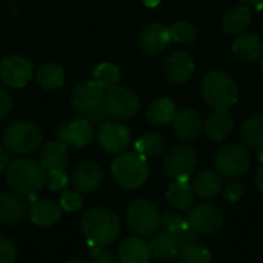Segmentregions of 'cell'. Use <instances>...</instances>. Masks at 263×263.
<instances>
[{
	"mask_svg": "<svg viewBox=\"0 0 263 263\" xmlns=\"http://www.w3.org/2000/svg\"><path fill=\"white\" fill-rule=\"evenodd\" d=\"M186 222L197 234H211L222 228L223 213L214 203H197L188 210Z\"/></svg>",
	"mask_w": 263,
	"mask_h": 263,
	"instance_id": "obj_10",
	"label": "cell"
},
{
	"mask_svg": "<svg viewBox=\"0 0 263 263\" xmlns=\"http://www.w3.org/2000/svg\"><path fill=\"white\" fill-rule=\"evenodd\" d=\"M239 2H242L243 5H247V6H256L259 2H262V0H239Z\"/></svg>",
	"mask_w": 263,
	"mask_h": 263,
	"instance_id": "obj_46",
	"label": "cell"
},
{
	"mask_svg": "<svg viewBox=\"0 0 263 263\" xmlns=\"http://www.w3.org/2000/svg\"><path fill=\"white\" fill-rule=\"evenodd\" d=\"M39 163L45 171L66 170L68 163H69V154H68L66 145L60 140L48 142L40 151Z\"/></svg>",
	"mask_w": 263,
	"mask_h": 263,
	"instance_id": "obj_21",
	"label": "cell"
},
{
	"mask_svg": "<svg viewBox=\"0 0 263 263\" xmlns=\"http://www.w3.org/2000/svg\"><path fill=\"white\" fill-rule=\"evenodd\" d=\"M68 263H89V262H86L85 259H72V260H69Z\"/></svg>",
	"mask_w": 263,
	"mask_h": 263,
	"instance_id": "obj_47",
	"label": "cell"
},
{
	"mask_svg": "<svg viewBox=\"0 0 263 263\" xmlns=\"http://www.w3.org/2000/svg\"><path fill=\"white\" fill-rule=\"evenodd\" d=\"M82 233L94 247H109L120 236V219L105 206L89 208L80 220Z\"/></svg>",
	"mask_w": 263,
	"mask_h": 263,
	"instance_id": "obj_1",
	"label": "cell"
},
{
	"mask_svg": "<svg viewBox=\"0 0 263 263\" xmlns=\"http://www.w3.org/2000/svg\"><path fill=\"white\" fill-rule=\"evenodd\" d=\"M166 199L168 203L177 210V211H185L190 210L193 206L194 202V193L193 188L188 182H180V180H174L166 191Z\"/></svg>",
	"mask_w": 263,
	"mask_h": 263,
	"instance_id": "obj_29",
	"label": "cell"
},
{
	"mask_svg": "<svg viewBox=\"0 0 263 263\" xmlns=\"http://www.w3.org/2000/svg\"><path fill=\"white\" fill-rule=\"evenodd\" d=\"M119 80H120V69L112 63H100L94 69V82H97L105 89L116 86Z\"/></svg>",
	"mask_w": 263,
	"mask_h": 263,
	"instance_id": "obj_35",
	"label": "cell"
},
{
	"mask_svg": "<svg viewBox=\"0 0 263 263\" xmlns=\"http://www.w3.org/2000/svg\"><path fill=\"white\" fill-rule=\"evenodd\" d=\"M170 34H171V40L182 43V45H190L196 40L197 37V31L194 28V25H191L190 22H177L170 28Z\"/></svg>",
	"mask_w": 263,
	"mask_h": 263,
	"instance_id": "obj_36",
	"label": "cell"
},
{
	"mask_svg": "<svg viewBox=\"0 0 263 263\" xmlns=\"http://www.w3.org/2000/svg\"><path fill=\"white\" fill-rule=\"evenodd\" d=\"M171 123L176 137H179L180 140H193L203 129V122L200 114L191 108H183L177 111Z\"/></svg>",
	"mask_w": 263,
	"mask_h": 263,
	"instance_id": "obj_18",
	"label": "cell"
},
{
	"mask_svg": "<svg viewBox=\"0 0 263 263\" xmlns=\"http://www.w3.org/2000/svg\"><path fill=\"white\" fill-rule=\"evenodd\" d=\"M103 180V170L96 162H82L72 174V183L76 191L82 194H89L96 191Z\"/></svg>",
	"mask_w": 263,
	"mask_h": 263,
	"instance_id": "obj_19",
	"label": "cell"
},
{
	"mask_svg": "<svg viewBox=\"0 0 263 263\" xmlns=\"http://www.w3.org/2000/svg\"><path fill=\"white\" fill-rule=\"evenodd\" d=\"M89 263H120V260H119V257H116L112 253H109L103 247H96L91 251Z\"/></svg>",
	"mask_w": 263,
	"mask_h": 263,
	"instance_id": "obj_41",
	"label": "cell"
},
{
	"mask_svg": "<svg viewBox=\"0 0 263 263\" xmlns=\"http://www.w3.org/2000/svg\"><path fill=\"white\" fill-rule=\"evenodd\" d=\"M233 119L228 111H214L203 125L206 136L216 142L227 140L233 131Z\"/></svg>",
	"mask_w": 263,
	"mask_h": 263,
	"instance_id": "obj_27",
	"label": "cell"
},
{
	"mask_svg": "<svg viewBox=\"0 0 263 263\" xmlns=\"http://www.w3.org/2000/svg\"><path fill=\"white\" fill-rule=\"evenodd\" d=\"M60 206L68 211V213H72V211H77L80 206H82V196L79 191H74V190H68L62 194L60 197Z\"/></svg>",
	"mask_w": 263,
	"mask_h": 263,
	"instance_id": "obj_38",
	"label": "cell"
},
{
	"mask_svg": "<svg viewBox=\"0 0 263 263\" xmlns=\"http://www.w3.org/2000/svg\"><path fill=\"white\" fill-rule=\"evenodd\" d=\"M251 22V9L247 5H240L228 11L222 18V29L225 34H242L248 29Z\"/></svg>",
	"mask_w": 263,
	"mask_h": 263,
	"instance_id": "obj_28",
	"label": "cell"
},
{
	"mask_svg": "<svg viewBox=\"0 0 263 263\" xmlns=\"http://www.w3.org/2000/svg\"><path fill=\"white\" fill-rule=\"evenodd\" d=\"M111 176L114 182L123 190H139L149 177V166L146 157L133 151L119 154L111 163Z\"/></svg>",
	"mask_w": 263,
	"mask_h": 263,
	"instance_id": "obj_4",
	"label": "cell"
},
{
	"mask_svg": "<svg viewBox=\"0 0 263 263\" xmlns=\"http://www.w3.org/2000/svg\"><path fill=\"white\" fill-rule=\"evenodd\" d=\"M28 214V200L17 193H0V222L15 225Z\"/></svg>",
	"mask_w": 263,
	"mask_h": 263,
	"instance_id": "obj_20",
	"label": "cell"
},
{
	"mask_svg": "<svg viewBox=\"0 0 263 263\" xmlns=\"http://www.w3.org/2000/svg\"><path fill=\"white\" fill-rule=\"evenodd\" d=\"M214 165L219 176L227 179H236L248 171L251 165V154L245 146L231 143L219 149L214 159Z\"/></svg>",
	"mask_w": 263,
	"mask_h": 263,
	"instance_id": "obj_8",
	"label": "cell"
},
{
	"mask_svg": "<svg viewBox=\"0 0 263 263\" xmlns=\"http://www.w3.org/2000/svg\"><path fill=\"white\" fill-rule=\"evenodd\" d=\"M242 139L251 149H262L263 148V117L253 116L248 117L242 125Z\"/></svg>",
	"mask_w": 263,
	"mask_h": 263,
	"instance_id": "obj_32",
	"label": "cell"
},
{
	"mask_svg": "<svg viewBox=\"0 0 263 263\" xmlns=\"http://www.w3.org/2000/svg\"><path fill=\"white\" fill-rule=\"evenodd\" d=\"M103 96H105V88H102L97 82L89 80V82H82L74 88L71 102L79 112L86 114L102 105Z\"/></svg>",
	"mask_w": 263,
	"mask_h": 263,
	"instance_id": "obj_14",
	"label": "cell"
},
{
	"mask_svg": "<svg viewBox=\"0 0 263 263\" xmlns=\"http://www.w3.org/2000/svg\"><path fill=\"white\" fill-rule=\"evenodd\" d=\"M256 185L259 188V191L263 194V166L257 171V176H256Z\"/></svg>",
	"mask_w": 263,
	"mask_h": 263,
	"instance_id": "obj_44",
	"label": "cell"
},
{
	"mask_svg": "<svg viewBox=\"0 0 263 263\" xmlns=\"http://www.w3.org/2000/svg\"><path fill=\"white\" fill-rule=\"evenodd\" d=\"M11 163L9 159V151L3 146H0V171H3L5 168H8V165Z\"/></svg>",
	"mask_w": 263,
	"mask_h": 263,
	"instance_id": "obj_43",
	"label": "cell"
},
{
	"mask_svg": "<svg viewBox=\"0 0 263 263\" xmlns=\"http://www.w3.org/2000/svg\"><path fill=\"white\" fill-rule=\"evenodd\" d=\"M149 250H151V256L160 262H171L173 259L177 257L180 248L177 245V242L174 240L173 236H170L165 231L156 233L153 234L151 240H149Z\"/></svg>",
	"mask_w": 263,
	"mask_h": 263,
	"instance_id": "obj_26",
	"label": "cell"
},
{
	"mask_svg": "<svg viewBox=\"0 0 263 263\" xmlns=\"http://www.w3.org/2000/svg\"><path fill=\"white\" fill-rule=\"evenodd\" d=\"M257 153H259V160H260V162L263 163V148H262V149H259Z\"/></svg>",
	"mask_w": 263,
	"mask_h": 263,
	"instance_id": "obj_49",
	"label": "cell"
},
{
	"mask_svg": "<svg viewBox=\"0 0 263 263\" xmlns=\"http://www.w3.org/2000/svg\"><path fill=\"white\" fill-rule=\"evenodd\" d=\"M6 182L14 193L34 197L45 186V170L39 162L20 157L8 165Z\"/></svg>",
	"mask_w": 263,
	"mask_h": 263,
	"instance_id": "obj_2",
	"label": "cell"
},
{
	"mask_svg": "<svg viewBox=\"0 0 263 263\" xmlns=\"http://www.w3.org/2000/svg\"><path fill=\"white\" fill-rule=\"evenodd\" d=\"M197 166V154L194 148L188 145L176 146L171 149L163 162V170L166 176L173 180L188 182L191 174Z\"/></svg>",
	"mask_w": 263,
	"mask_h": 263,
	"instance_id": "obj_9",
	"label": "cell"
},
{
	"mask_svg": "<svg viewBox=\"0 0 263 263\" xmlns=\"http://www.w3.org/2000/svg\"><path fill=\"white\" fill-rule=\"evenodd\" d=\"M129 140H131L129 129L117 120L102 122L97 129V142L100 148L109 154L123 153L128 148Z\"/></svg>",
	"mask_w": 263,
	"mask_h": 263,
	"instance_id": "obj_11",
	"label": "cell"
},
{
	"mask_svg": "<svg viewBox=\"0 0 263 263\" xmlns=\"http://www.w3.org/2000/svg\"><path fill=\"white\" fill-rule=\"evenodd\" d=\"M126 222L136 234L140 237H149L160 230L162 216L153 202L139 199L128 206Z\"/></svg>",
	"mask_w": 263,
	"mask_h": 263,
	"instance_id": "obj_6",
	"label": "cell"
},
{
	"mask_svg": "<svg viewBox=\"0 0 263 263\" xmlns=\"http://www.w3.org/2000/svg\"><path fill=\"white\" fill-rule=\"evenodd\" d=\"M37 82L45 89H57L65 83V71L55 63L42 65L37 71Z\"/></svg>",
	"mask_w": 263,
	"mask_h": 263,
	"instance_id": "obj_33",
	"label": "cell"
},
{
	"mask_svg": "<svg viewBox=\"0 0 263 263\" xmlns=\"http://www.w3.org/2000/svg\"><path fill=\"white\" fill-rule=\"evenodd\" d=\"M191 188L197 197L210 200L222 193V179H220L219 173L205 170L193 179Z\"/></svg>",
	"mask_w": 263,
	"mask_h": 263,
	"instance_id": "obj_24",
	"label": "cell"
},
{
	"mask_svg": "<svg viewBox=\"0 0 263 263\" xmlns=\"http://www.w3.org/2000/svg\"><path fill=\"white\" fill-rule=\"evenodd\" d=\"M143 3H145V6H148V8H156V6L160 3V0H143Z\"/></svg>",
	"mask_w": 263,
	"mask_h": 263,
	"instance_id": "obj_45",
	"label": "cell"
},
{
	"mask_svg": "<svg viewBox=\"0 0 263 263\" xmlns=\"http://www.w3.org/2000/svg\"><path fill=\"white\" fill-rule=\"evenodd\" d=\"M151 257L149 245L142 237H128L119 247L120 263H149Z\"/></svg>",
	"mask_w": 263,
	"mask_h": 263,
	"instance_id": "obj_22",
	"label": "cell"
},
{
	"mask_svg": "<svg viewBox=\"0 0 263 263\" xmlns=\"http://www.w3.org/2000/svg\"><path fill=\"white\" fill-rule=\"evenodd\" d=\"M171 42L170 28L157 22L146 25L139 35L140 48L148 54H160Z\"/></svg>",
	"mask_w": 263,
	"mask_h": 263,
	"instance_id": "obj_17",
	"label": "cell"
},
{
	"mask_svg": "<svg viewBox=\"0 0 263 263\" xmlns=\"http://www.w3.org/2000/svg\"><path fill=\"white\" fill-rule=\"evenodd\" d=\"M69 179L65 170H49L45 171V185L51 191H62L66 188Z\"/></svg>",
	"mask_w": 263,
	"mask_h": 263,
	"instance_id": "obj_37",
	"label": "cell"
},
{
	"mask_svg": "<svg viewBox=\"0 0 263 263\" xmlns=\"http://www.w3.org/2000/svg\"><path fill=\"white\" fill-rule=\"evenodd\" d=\"M136 153L142 154L143 157H159L160 154H163L165 148H166V140L160 133H146L143 134L140 139H137L136 145Z\"/></svg>",
	"mask_w": 263,
	"mask_h": 263,
	"instance_id": "obj_31",
	"label": "cell"
},
{
	"mask_svg": "<svg viewBox=\"0 0 263 263\" xmlns=\"http://www.w3.org/2000/svg\"><path fill=\"white\" fill-rule=\"evenodd\" d=\"M163 71L168 82L183 85L194 74V60L188 52L177 51L166 59Z\"/></svg>",
	"mask_w": 263,
	"mask_h": 263,
	"instance_id": "obj_16",
	"label": "cell"
},
{
	"mask_svg": "<svg viewBox=\"0 0 263 263\" xmlns=\"http://www.w3.org/2000/svg\"><path fill=\"white\" fill-rule=\"evenodd\" d=\"M59 140L65 145H71L74 148H85L91 145V142L96 137L92 123L86 119H76L68 123H65L59 133Z\"/></svg>",
	"mask_w": 263,
	"mask_h": 263,
	"instance_id": "obj_13",
	"label": "cell"
},
{
	"mask_svg": "<svg viewBox=\"0 0 263 263\" xmlns=\"http://www.w3.org/2000/svg\"><path fill=\"white\" fill-rule=\"evenodd\" d=\"M231 51L240 62H254L262 55L263 43L256 34H240L233 42Z\"/></svg>",
	"mask_w": 263,
	"mask_h": 263,
	"instance_id": "obj_25",
	"label": "cell"
},
{
	"mask_svg": "<svg viewBox=\"0 0 263 263\" xmlns=\"http://www.w3.org/2000/svg\"><path fill=\"white\" fill-rule=\"evenodd\" d=\"M259 66H260V69H262V72H263V52H262V55L259 57Z\"/></svg>",
	"mask_w": 263,
	"mask_h": 263,
	"instance_id": "obj_48",
	"label": "cell"
},
{
	"mask_svg": "<svg viewBox=\"0 0 263 263\" xmlns=\"http://www.w3.org/2000/svg\"><path fill=\"white\" fill-rule=\"evenodd\" d=\"M160 228H162V231H165V233H168L170 236L174 237L179 248L197 243V236L199 234L196 231H193V228L188 225L186 219H183L177 213H165L162 216Z\"/></svg>",
	"mask_w": 263,
	"mask_h": 263,
	"instance_id": "obj_15",
	"label": "cell"
},
{
	"mask_svg": "<svg viewBox=\"0 0 263 263\" xmlns=\"http://www.w3.org/2000/svg\"><path fill=\"white\" fill-rule=\"evenodd\" d=\"M40 128L28 120H14L3 129V143L8 151L15 154L34 153L42 145Z\"/></svg>",
	"mask_w": 263,
	"mask_h": 263,
	"instance_id": "obj_5",
	"label": "cell"
},
{
	"mask_svg": "<svg viewBox=\"0 0 263 263\" xmlns=\"http://www.w3.org/2000/svg\"><path fill=\"white\" fill-rule=\"evenodd\" d=\"M17 248L12 240L0 236V263H15Z\"/></svg>",
	"mask_w": 263,
	"mask_h": 263,
	"instance_id": "obj_39",
	"label": "cell"
},
{
	"mask_svg": "<svg viewBox=\"0 0 263 263\" xmlns=\"http://www.w3.org/2000/svg\"><path fill=\"white\" fill-rule=\"evenodd\" d=\"M29 219L37 227H52L62 217V210L52 200H34L28 210Z\"/></svg>",
	"mask_w": 263,
	"mask_h": 263,
	"instance_id": "obj_23",
	"label": "cell"
},
{
	"mask_svg": "<svg viewBox=\"0 0 263 263\" xmlns=\"http://www.w3.org/2000/svg\"><path fill=\"white\" fill-rule=\"evenodd\" d=\"M176 112H177V109H176L174 102L168 97H160V99H156L149 103L148 111H146V117L153 125L162 126V125L171 123Z\"/></svg>",
	"mask_w": 263,
	"mask_h": 263,
	"instance_id": "obj_30",
	"label": "cell"
},
{
	"mask_svg": "<svg viewBox=\"0 0 263 263\" xmlns=\"http://www.w3.org/2000/svg\"><path fill=\"white\" fill-rule=\"evenodd\" d=\"M32 63L22 55H8L0 62V80L9 88H23L32 77Z\"/></svg>",
	"mask_w": 263,
	"mask_h": 263,
	"instance_id": "obj_12",
	"label": "cell"
},
{
	"mask_svg": "<svg viewBox=\"0 0 263 263\" xmlns=\"http://www.w3.org/2000/svg\"><path fill=\"white\" fill-rule=\"evenodd\" d=\"M11 108H12V99H11L9 92L3 86H0V119L6 117L9 114Z\"/></svg>",
	"mask_w": 263,
	"mask_h": 263,
	"instance_id": "obj_42",
	"label": "cell"
},
{
	"mask_svg": "<svg viewBox=\"0 0 263 263\" xmlns=\"http://www.w3.org/2000/svg\"><path fill=\"white\" fill-rule=\"evenodd\" d=\"M202 97L214 111H228L237 103L239 88L227 72L211 71L202 80Z\"/></svg>",
	"mask_w": 263,
	"mask_h": 263,
	"instance_id": "obj_3",
	"label": "cell"
},
{
	"mask_svg": "<svg viewBox=\"0 0 263 263\" xmlns=\"http://www.w3.org/2000/svg\"><path fill=\"white\" fill-rule=\"evenodd\" d=\"M102 106L106 112V116H111L114 119L126 120L133 119L139 109H140V99L137 94L125 86H112L105 89Z\"/></svg>",
	"mask_w": 263,
	"mask_h": 263,
	"instance_id": "obj_7",
	"label": "cell"
},
{
	"mask_svg": "<svg viewBox=\"0 0 263 263\" xmlns=\"http://www.w3.org/2000/svg\"><path fill=\"white\" fill-rule=\"evenodd\" d=\"M222 191H223L225 200H228L230 203H236L243 196V185L237 180H231L225 186H222Z\"/></svg>",
	"mask_w": 263,
	"mask_h": 263,
	"instance_id": "obj_40",
	"label": "cell"
},
{
	"mask_svg": "<svg viewBox=\"0 0 263 263\" xmlns=\"http://www.w3.org/2000/svg\"><path fill=\"white\" fill-rule=\"evenodd\" d=\"M177 260L179 263H211L213 256L208 248L199 243H193L180 248L177 254Z\"/></svg>",
	"mask_w": 263,
	"mask_h": 263,
	"instance_id": "obj_34",
	"label": "cell"
}]
</instances>
